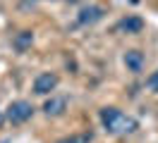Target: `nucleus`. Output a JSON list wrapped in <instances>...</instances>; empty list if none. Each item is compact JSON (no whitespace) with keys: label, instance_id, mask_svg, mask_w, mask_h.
<instances>
[{"label":"nucleus","instance_id":"obj_1","mask_svg":"<svg viewBox=\"0 0 158 143\" xmlns=\"http://www.w3.org/2000/svg\"><path fill=\"white\" fill-rule=\"evenodd\" d=\"M101 122L108 133H132L139 129V122L129 114L120 112L118 107H103L101 110Z\"/></svg>","mask_w":158,"mask_h":143},{"label":"nucleus","instance_id":"obj_2","mask_svg":"<svg viewBox=\"0 0 158 143\" xmlns=\"http://www.w3.org/2000/svg\"><path fill=\"white\" fill-rule=\"evenodd\" d=\"M31 114H34V107H31V103H27V100H15V103H10V107H7V119H10L12 124H24Z\"/></svg>","mask_w":158,"mask_h":143},{"label":"nucleus","instance_id":"obj_3","mask_svg":"<svg viewBox=\"0 0 158 143\" xmlns=\"http://www.w3.org/2000/svg\"><path fill=\"white\" fill-rule=\"evenodd\" d=\"M55 86H58V74L46 72V74L36 76V81H34V93L36 95H46V93H50Z\"/></svg>","mask_w":158,"mask_h":143},{"label":"nucleus","instance_id":"obj_4","mask_svg":"<svg viewBox=\"0 0 158 143\" xmlns=\"http://www.w3.org/2000/svg\"><path fill=\"white\" fill-rule=\"evenodd\" d=\"M101 19H103V7H98V5H89V7H81L77 22L86 26V24H96V22H101Z\"/></svg>","mask_w":158,"mask_h":143},{"label":"nucleus","instance_id":"obj_5","mask_svg":"<svg viewBox=\"0 0 158 143\" xmlns=\"http://www.w3.org/2000/svg\"><path fill=\"white\" fill-rule=\"evenodd\" d=\"M141 29H144V19H141V17H134V14L125 17L118 24V31H122V34H139Z\"/></svg>","mask_w":158,"mask_h":143},{"label":"nucleus","instance_id":"obj_6","mask_svg":"<svg viewBox=\"0 0 158 143\" xmlns=\"http://www.w3.org/2000/svg\"><path fill=\"white\" fill-rule=\"evenodd\" d=\"M125 65H127L129 72L139 74L141 67H144V53H139V50H127V53H125Z\"/></svg>","mask_w":158,"mask_h":143},{"label":"nucleus","instance_id":"obj_7","mask_svg":"<svg viewBox=\"0 0 158 143\" xmlns=\"http://www.w3.org/2000/svg\"><path fill=\"white\" fill-rule=\"evenodd\" d=\"M65 107H67V100H65V98H50V100H46V105H43V110H46L48 117H58V114H62V112H65Z\"/></svg>","mask_w":158,"mask_h":143},{"label":"nucleus","instance_id":"obj_8","mask_svg":"<svg viewBox=\"0 0 158 143\" xmlns=\"http://www.w3.org/2000/svg\"><path fill=\"white\" fill-rule=\"evenodd\" d=\"M31 41H34V34H31V31H19L17 38H15V48H17L19 53H24V50L31 46Z\"/></svg>","mask_w":158,"mask_h":143},{"label":"nucleus","instance_id":"obj_9","mask_svg":"<svg viewBox=\"0 0 158 143\" xmlns=\"http://www.w3.org/2000/svg\"><path fill=\"white\" fill-rule=\"evenodd\" d=\"M94 138V133L91 131H84V133H74V136H69V138H62L58 143H91Z\"/></svg>","mask_w":158,"mask_h":143},{"label":"nucleus","instance_id":"obj_10","mask_svg":"<svg viewBox=\"0 0 158 143\" xmlns=\"http://www.w3.org/2000/svg\"><path fill=\"white\" fill-rule=\"evenodd\" d=\"M146 86L153 91V93H158V72H153V74L146 79Z\"/></svg>","mask_w":158,"mask_h":143},{"label":"nucleus","instance_id":"obj_11","mask_svg":"<svg viewBox=\"0 0 158 143\" xmlns=\"http://www.w3.org/2000/svg\"><path fill=\"white\" fill-rule=\"evenodd\" d=\"M2 119H5V117H2V112H0V126H2Z\"/></svg>","mask_w":158,"mask_h":143},{"label":"nucleus","instance_id":"obj_12","mask_svg":"<svg viewBox=\"0 0 158 143\" xmlns=\"http://www.w3.org/2000/svg\"><path fill=\"white\" fill-rule=\"evenodd\" d=\"M69 2H79V0H69Z\"/></svg>","mask_w":158,"mask_h":143}]
</instances>
